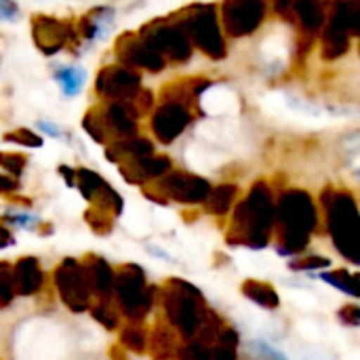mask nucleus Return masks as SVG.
Wrapping results in <instances>:
<instances>
[{"label": "nucleus", "mask_w": 360, "mask_h": 360, "mask_svg": "<svg viewBox=\"0 0 360 360\" xmlns=\"http://www.w3.org/2000/svg\"><path fill=\"white\" fill-rule=\"evenodd\" d=\"M93 316H95L103 327H108V329H114V327L118 325L116 314H114L110 308H105V306H97V308H93Z\"/></svg>", "instance_id": "nucleus-33"}, {"label": "nucleus", "mask_w": 360, "mask_h": 360, "mask_svg": "<svg viewBox=\"0 0 360 360\" xmlns=\"http://www.w3.org/2000/svg\"><path fill=\"white\" fill-rule=\"evenodd\" d=\"M342 321L344 323H348V325H352V327H356L359 325V321H360V310L359 308H354V306H348V308H344L342 310Z\"/></svg>", "instance_id": "nucleus-36"}, {"label": "nucleus", "mask_w": 360, "mask_h": 360, "mask_svg": "<svg viewBox=\"0 0 360 360\" xmlns=\"http://www.w3.org/2000/svg\"><path fill=\"white\" fill-rule=\"evenodd\" d=\"M272 4H274V11L281 13L283 17H289V15H291V4H293V0H272Z\"/></svg>", "instance_id": "nucleus-37"}, {"label": "nucleus", "mask_w": 360, "mask_h": 360, "mask_svg": "<svg viewBox=\"0 0 360 360\" xmlns=\"http://www.w3.org/2000/svg\"><path fill=\"white\" fill-rule=\"evenodd\" d=\"M95 91L110 101H129L141 91V76L127 65H105L95 78Z\"/></svg>", "instance_id": "nucleus-11"}, {"label": "nucleus", "mask_w": 360, "mask_h": 360, "mask_svg": "<svg viewBox=\"0 0 360 360\" xmlns=\"http://www.w3.org/2000/svg\"><path fill=\"white\" fill-rule=\"evenodd\" d=\"M32 38L44 55H55L76 38V30L72 21L36 15L32 17Z\"/></svg>", "instance_id": "nucleus-14"}, {"label": "nucleus", "mask_w": 360, "mask_h": 360, "mask_svg": "<svg viewBox=\"0 0 360 360\" xmlns=\"http://www.w3.org/2000/svg\"><path fill=\"white\" fill-rule=\"evenodd\" d=\"M236 348H238V335L232 329H226L219 335V346L211 354V360H236Z\"/></svg>", "instance_id": "nucleus-26"}, {"label": "nucleus", "mask_w": 360, "mask_h": 360, "mask_svg": "<svg viewBox=\"0 0 360 360\" xmlns=\"http://www.w3.org/2000/svg\"><path fill=\"white\" fill-rule=\"evenodd\" d=\"M274 211L276 207L270 188L264 181L255 184L249 196L236 207L234 226L228 238L234 245L264 247L274 226Z\"/></svg>", "instance_id": "nucleus-1"}, {"label": "nucleus", "mask_w": 360, "mask_h": 360, "mask_svg": "<svg viewBox=\"0 0 360 360\" xmlns=\"http://www.w3.org/2000/svg\"><path fill=\"white\" fill-rule=\"evenodd\" d=\"M38 127H40V129H44V131H49V135H53V137H59V135H61V133H59V129L51 127L49 122H40Z\"/></svg>", "instance_id": "nucleus-40"}, {"label": "nucleus", "mask_w": 360, "mask_h": 360, "mask_svg": "<svg viewBox=\"0 0 360 360\" xmlns=\"http://www.w3.org/2000/svg\"><path fill=\"white\" fill-rule=\"evenodd\" d=\"M243 291H245V295L249 297V300H253L255 304H259V306H264V308H276L278 306V295H276V291L270 287V285H266V283H259V281H247L245 285H243Z\"/></svg>", "instance_id": "nucleus-24"}, {"label": "nucleus", "mask_w": 360, "mask_h": 360, "mask_svg": "<svg viewBox=\"0 0 360 360\" xmlns=\"http://www.w3.org/2000/svg\"><path fill=\"white\" fill-rule=\"evenodd\" d=\"M165 61H188L192 55V42L169 19H154L137 32Z\"/></svg>", "instance_id": "nucleus-8"}, {"label": "nucleus", "mask_w": 360, "mask_h": 360, "mask_svg": "<svg viewBox=\"0 0 360 360\" xmlns=\"http://www.w3.org/2000/svg\"><path fill=\"white\" fill-rule=\"evenodd\" d=\"M169 169H171V160L167 156H139V158L122 160L120 173L131 184H143L148 179L167 175Z\"/></svg>", "instance_id": "nucleus-17"}, {"label": "nucleus", "mask_w": 360, "mask_h": 360, "mask_svg": "<svg viewBox=\"0 0 360 360\" xmlns=\"http://www.w3.org/2000/svg\"><path fill=\"white\" fill-rule=\"evenodd\" d=\"M82 127L99 143L131 139L137 133L135 116L120 101H110L108 105H97L89 110L82 120Z\"/></svg>", "instance_id": "nucleus-5"}, {"label": "nucleus", "mask_w": 360, "mask_h": 360, "mask_svg": "<svg viewBox=\"0 0 360 360\" xmlns=\"http://www.w3.org/2000/svg\"><path fill=\"white\" fill-rule=\"evenodd\" d=\"M116 57L120 65H127L131 70H150L160 72L165 68V59L137 34V32H124L116 40Z\"/></svg>", "instance_id": "nucleus-13"}, {"label": "nucleus", "mask_w": 360, "mask_h": 360, "mask_svg": "<svg viewBox=\"0 0 360 360\" xmlns=\"http://www.w3.org/2000/svg\"><path fill=\"white\" fill-rule=\"evenodd\" d=\"M122 346L141 352L146 348V333L141 331V327H127L122 333Z\"/></svg>", "instance_id": "nucleus-30"}, {"label": "nucleus", "mask_w": 360, "mask_h": 360, "mask_svg": "<svg viewBox=\"0 0 360 360\" xmlns=\"http://www.w3.org/2000/svg\"><path fill=\"white\" fill-rule=\"evenodd\" d=\"M17 4L13 0H0V19H8V21H15L17 19Z\"/></svg>", "instance_id": "nucleus-35"}, {"label": "nucleus", "mask_w": 360, "mask_h": 360, "mask_svg": "<svg viewBox=\"0 0 360 360\" xmlns=\"http://www.w3.org/2000/svg\"><path fill=\"white\" fill-rule=\"evenodd\" d=\"M274 219L278 226V245L283 253H300L308 245V236L316 226V209L312 198L302 190L285 192L276 205Z\"/></svg>", "instance_id": "nucleus-2"}, {"label": "nucleus", "mask_w": 360, "mask_h": 360, "mask_svg": "<svg viewBox=\"0 0 360 360\" xmlns=\"http://www.w3.org/2000/svg\"><path fill=\"white\" fill-rule=\"evenodd\" d=\"M266 17V0H224L221 2V21L224 30L234 36L253 34Z\"/></svg>", "instance_id": "nucleus-10"}, {"label": "nucleus", "mask_w": 360, "mask_h": 360, "mask_svg": "<svg viewBox=\"0 0 360 360\" xmlns=\"http://www.w3.org/2000/svg\"><path fill=\"white\" fill-rule=\"evenodd\" d=\"M55 285L59 289V295H61L63 304L72 312H84V310H89L91 291H89V285H86L84 268L78 262L65 259L57 268V272H55Z\"/></svg>", "instance_id": "nucleus-12"}, {"label": "nucleus", "mask_w": 360, "mask_h": 360, "mask_svg": "<svg viewBox=\"0 0 360 360\" xmlns=\"http://www.w3.org/2000/svg\"><path fill=\"white\" fill-rule=\"evenodd\" d=\"M236 196V186H219V188H211L209 196L205 198V205H207V211L213 213V215H224L226 211H230L232 207V200Z\"/></svg>", "instance_id": "nucleus-22"}, {"label": "nucleus", "mask_w": 360, "mask_h": 360, "mask_svg": "<svg viewBox=\"0 0 360 360\" xmlns=\"http://www.w3.org/2000/svg\"><path fill=\"white\" fill-rule=\"evenodd\" d=\"M179 360H211V350L200 342H192L179 350Z\"/></svg>", "instance_id": "nucleus-31"}, {"label": "nucleus", "mask_w": 360, "mask_h": 360, "mask_svg": "<svg viewBox=\"0 0 360 360\" xmlns=\"http://www.w3.org/2000/svg\"><path fill=\"white\" fill-rule=\"evenodd\" d=\"M13 291L19 295H34L42 285V270L38 268V262L34 257L21 259L13 270Z\"/></svg>", "instance_id": "nucleus-18"}, {"label": "nucleus", "mask_w": 360, "mask_h": 360, "mask_svg": "<svg viewBox=\"0 0 360 360\" xmlns=\"http://www.w3.org/2000/svg\"><path fill=\"white\" fill-rule=\"evenodd\" d=\"M4 141L11 143H19V146H27V148H40L42 146V137H38L36 133H32L30 129H17L4 135Z\"/></svg>", "instance_id": "nucleus-28"}, {"label": "nucleus", "mask_w": 360, "mask_h": 360, "mask_svg": "<svg viewBox=\"0 0 360 360\" xmlns=\"http://www.w3.org/2000/svg\"><path fill=\"white\" fill-rule=\"evenodd\" d=\"M325 211L329 217V232L335 247L350 262H359V209L356 200L348 192L325 190L323 194Z\"/></svg>", "instance_id": "nucleus-4"}, {"label": "nucleus", "mask_w": 360, "mask_h": 360, "mask_svg": "<svg viewBox=\"0 0 360 360\" xmlns=\"http://www.w3.org/2000/svg\"><path fill=\"white\" fill-rule=\"evenodd\" d=\"M0 167H4L13 177H19L23 173V167H25V156L0 152Z\"/></svg>", "instance_id": "nucleus-32"}, {"label": "nucleus", "mask_w": 360, "mask_h": 360, "mask_svg": "<svg viewBox=\"0 0 360 360\" xmlns=\"http://www.w3.org/2000/svg\"><path fill=\"white\" fill-rule=\"evenodd\" d=\"M84 268V276H86V285H89V291L99 295V297H110L112 289H114V274H112V268L99 259V257H91L86 262Z\"/></svg>", "instance_id": "nucleus-21"}, {"label": "nucleus", "mask_w": 360, "mask_h": 360, "mask_svg": "<svg viewBox=\"0 0 360 360\" xmlns=\"http://www.w3.org/2000/svg\"><path fill=\"white\" fill-rule=\"evenodd\" d=\"M17 188H19L17 179L6 177V175H0V192H15Z\"/></svg>", "instance_id": "nucleus-38"}, {"label": "nucleus", "mask_w": 360, "mask_h": 360, "mask_svg": "<svg viewBox=\"0 0 360 360\" xmlns=\"http://www.w3.org/2000/svg\"><path fill=\"white\" fill-rule=\"evenodd\" d=\"M158 190H160V194H165L167 198H173L177 202L196 205V202H205V198L211 192V184L202 177L175 171V173L160 177Z\"/></svg>", "instance_id": "nucleus-15"}, {"label": "nucleus", "mask_w": 360, "mask_h": 360, "mask_svg": "<svg viewBox=\"0 0 360 360\" xmlns=\"http://www.w3.org/2000/svg\"><path fill=\"white\" fill-rule=\"evenodd\" d=\"M8 245H13V236H11V232L6 228L0 226V249H4Z\"/></svg>", "instance_id": "nucleus-39"}, {"label": "nucleus", "mask_w": 360, "mask_h": 360, "mask_svg": "<svg viewBox=\"0 0 360 360\" xmlns=\"http://www.w3.org/2000/svg\"><path fill=\"white\" fill-rule=\"evenodd\" d=\"M207 86H211L209 80H179V82L169 84L162 91V99L171 101V103H179L192 112V108H196V103H198V95Z\"/></svg>", "instance_id": "nucleus-19"}, {"label": "nucleus", "mask_w": 360, "mask_h": 360, "mask_svg": "<svg viewBox=\"0 0 360 360\" xmlns=\"http://www.w3.org/2000/svg\"><path fill=\"white\" fill-rule=\"evenodd\" d=\"M190 122H192L190 110H186L179 103L162 101V105L152 116V131L160 143H171L186 131Z\"/></svg>", "instance_id": "nucleus-16"}, {"label": "nucleus", "mask_w": 360, "mask_h": 360, "mask_svg": "<svg viewBox=\"0 0 360 360\" xmlns=\"http://www.w3.org/2000/svg\"><path fill=\"white\" fill-rule=\"evenodd\" d=\"M165 308H167V314H169L173 327L184 338H192L198 331L202 316L207 312L198 289H194L192 285L181 283V281H171L167 285Z\"/></svg>", "instance_id": "nucleus-7"}, {"label": "nucleus", "mask_w": 360, "mask_h": 360, "mask_svg": "<svg viewBox=\"0 0 360 360\" xmlns=\"http://www.w3.org/2000/svg\"><path fill=\"white\" fill-rule=\"evenodd\" d=\"M15 291H13V276H11V268L6 264H0V308L11 304Z\"/></svg>", "instance_id": "nucleus-29"}, {"label": "nucleus", "mask_w": 360, "mask_h": 360, "mask_svg": "<svg viewBox=\"0 0 360 360\" xmlns=\"http://www.w3.org/2000/svg\"><path fill=\"white\" fill-rule=\"evenodd\" d=\"M173 25H177L190 42L196 44L211 59L226 57V42L217 23V13L213 4H192L186 6L171 17H167Z\"/></svg>", "instance_id": "nucleus-3"}, {"label": "nucleus", "mask_w": 360, "mask_h": 360, "mask_svg": "<svg viewBox=\"0 0 360 360\" xmlns=\"http://www.w3.org/2000/svg\"><path fill=\"white\" fill-rule=\"evenodd\" d=\"M289 266L295 268V270H314V268H325V266H329V259H325V257H306V259H302V262H291Z\"/></svg>", "instance_id": "nucleus-34"}, {"label": "nucleus", "mask_w": 360, "mask_h": 360, "mask_svg": "<svg viewBox=\"0 0 360 360\" xmlns=\"http://www.w3.org/2000/svg\"><path fill=\"white\" fill-rule=\"evenodd\" d=\"M152 354L156 360H167L175 354V340L169 329H165V327L156 329L154 342H152Z\"/></svg>", "instance_id": "nucleus-25"}, {"label": "nucleus", "mask_w": 360, "mask_h": 360, "mask_svg": "<svg viewBox=\"0 0 360 360\" xmlns=\"http://www.w3.org/2000/svg\"><path fill=\"white\" fill-rule=\"evenodd\" d=\"M55 78L61 86V91L72 97V95H78L82 91V84H84V70L82 68H76V65H70V68H59L55 72Z\"/></svg>", "instance_id": "nucleus-23"}, {"label": "nucleus", "mask_w": 360, "mask_h": 360, "mask_svg": "<svg viewBox=\"0 0 360 360\" xmlns=\"http://www.w3.org/2000/svg\"><path fill=\"white\" fill-rule=\"evenodd\" d=\"M291 11L295 13L306 34H314L325 25V19H327L325 0H293Z\"/></svg>", "instance_id": "nucleus-20"}, {"label": "nucleus", "mask_w": 360, "mask_h": 360, "mask_svg": "<svg viewBox=\"0 0 360 360\" xmlns=\"http://www.w3.org/2000/svg\"><path fill=\"white\" fill-rule=\"evenodd\" d=\"M114 289L118 293L120 306L129 319H141L152 308V289L146 287L143 270L137 266H124L114 276Z\"/></svg>", "instance_id": "nucleus-9"}, {"label": "nucleus", "mask_w": 360, "mask_h": 360, "mask_svg": "<svg viewBox=\"0 0 360 360\" xmlns=\"http://www.w3.org/2000/svg\"><path fill=\"white\" fill-rule=\"evenodd\" d=\"M323 281L335 285L338 289H342L344 293H350V295H360L359 293V276L350 274V272H344V270H338V272H331V274H323Z\"/></svg>", "instance_id": "nucleus-27"}, {"label": "nucleus", "mask_w": 360, "mask_h": 360, "mask_svg": "<svg viewBox=\"0 0 360 360\" xmlns=\"http://www.w3.org/2000/svg\"><path fill=\"white\" fill-rule=\"evenodd\" d=\"M360 34V0H333L323 34V57L338 59L348 53L350 38Z\"/></svg>", "instance_id": "nucleus-6"}]
</instances>
